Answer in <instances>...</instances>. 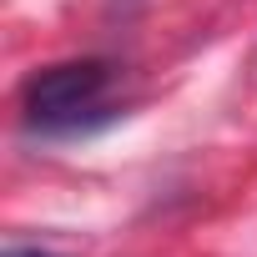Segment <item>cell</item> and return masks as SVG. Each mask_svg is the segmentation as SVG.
<instances>
[{"mask_svg":"<svg viewBox=\"0 0 257 257\" xmlns=\"http://www.w3.org/2000/svg\"><path fill=\"white\" fill-rule=\"evenodd\" d=\"M6 257H56V252H41V247H6Z\"/></svg>","mask_w":257,"mask_h":257,"instance_id":"obj_2","label":"cell"},{"mask_svg":"<svg viewBox=\"0 0 257 257\" xmlns=\"http://www.w3.org/2000/svg\"><path fill=\"white\" fill-rule=\"evenodd\" d=\"M111 86V66L106 61H61L46 66L26 81L21 101H26V121L41 132H76L86 121V111L101 106Z\"/></svg>","mask_w":257,"mask_h":257,"instance_id":"obj_1","label":"cell"}]
</instances>
